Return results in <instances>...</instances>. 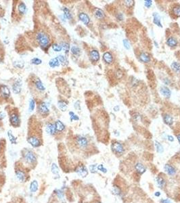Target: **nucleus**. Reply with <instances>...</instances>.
I'll return each instance as SVG.
<instances>
[{
	"instance_id": "nucleus-34",
	"label": "nucleus",
	"mask_w": 180,
	"mask_h": 203,
	"mask_svg": "<svg viewBox=\"0 0 180 203\" xmlns=\"http://www.w3.org/2000/svg\"><path fill=\"white\" fill-rule=\"evenodd\" d=\"M58 58L59 61H60V63L62 66H66V65H68V61L67 60V58H66V56L63 55H60L58 56Z\"/></svg>"
},
{
	"instance_id": "nucleus-44",
	"label": "nucleus",
	"mask_w": 180,
	"mask_h": 203,
	"mask_svg": "<svg viewBox=\"0 0 180 203\" xmlns=\"http://www.w3.org/2000/svg\"><path fill=\"white\" fill-rule=\"evenodd\" d=\"M112 192H113V193L115 195H117V196H119L120 194H121V189L117 186H114L113 189H112Z\"/></svg>"
},
{
	"instance_id": "nucleus-53",
	"label": "nucleus",
	"mask_w": 180,
	"mask_h": 203,
	"mask_svg": "<svg viewBox=\"0 0 180 203\" xmlns=\"http://www.w3.org/2000/svg\"><path fill=\"white\" fill-rule=\"evenodd\" d=\"M117 19L119 20H122L123 19V14H121V13L118 14L117 16Z\"/></svg>"
},
{
	"instance_id": "nucleus-54",
	"label": "nucleus",
	"mask_w": 180,
	"mask_h": 203,
	"mask_svg": "<svg viewBox=\"0 0 180 203\" xmlns=\"http://www.w3.org/2000/svg\"><path fill=\"white\" fill-rule=\"evenodd\" d=\"M117 77L119 78V79L121 78L122 77H123V72H122L121 70H118L117 72Z\"/></svg>"
},
{
	"instance_id": "nucleus-26",
	"label": "nucleus",
	"mask_w": 180,
	"mask_h": 203,
	"mask_svg": "<svg viewBox=\"0 0 180 203\" xmlns=\"http://www.w3.org/2000/svg\"><path fill=\"white\" fill-rule=\"evenodd\" d=\"M70 51H71V54L72 55H74L75 56H79L81 55V49L78 46H72L70 48Z\"/></svg>"
},
{
	"instance_id": "nucleus-5",
	"label": "nucleus",
	"mask_w": 180,
	"mask_h": 203,
	"mask_svg": "<svg viewBox=\"0 0 180 203\" xmlns=\"http://www.w3.org/2000/svg\"><path fill=\"white\" fill-rule=\"evenodd\" d=\"M37 114L42 118H46L49 114V109L44 101H39L37 104Z\"/></svg>"
},
{
	"instance_id": "nucleus-39",
	"label": "nucleus",
	"mask_w": 180,
	"mask_h": 203,
	"mask_svg": "<svg viewBox=\"0 0 180 203\" xmlns=\"http://www.w3.org/2000/svg\"><path fill=\"white\" fill-rule=\"evenodd\" d=\"M51 48H52L54 51H55L56 52H59V51H61L62 50V48L60 44H56V43H54V44H52Z\"/></svg>"
},
{
	"instance_id": "nucleus-59",
	"label": "nucleus",
	"mask_w": 180,
	"mask_h": 203,
	"mask_svg": "<svg viewBox=\"0 0 180 203\" xmlns=\"http://www.w3.org/2000/svg\"><path fill=\"white\" fill-rule=\"evenodd\" d=\"M154 195H155L156 196L158 197V196H161V193H160L159 192H156L155 194H154Z\"/></svg>"
},
{
	"instance_id": "nucleus-9",
	"label": "nucleus",
	"mask_w": 180,
	"mask_h": 203,
	"mask_svg": "<svg viewBox=\"0 0 180 203\" xmlns=\"http://www.w3.org/2000/svg\"><path fill=\"white\" fill-rule=\"evenodd\" d=\"M22 80L20 79H16L12 84V89L14 94H20L22 91Z\"/></svg>"
},
{
	"instance_id": "nucleus-50",
	"label": "nucleus",
	"mask_w": 180,
	"mask_h": 203,
	"mask_svg": "<svg viewBox=\"0 0 180 203\" xmlns=\"http://www.w3.org/2000/svg\"><path fill=\"white\" fill-rule=\"evenodd\" d=\"M123 46L125 48V49H130V44H129V41L127 39H124L123 40Z\"/></svg>"
},
{
	"instance_id": "nucleus-38",
	"label": "nucleus",
	"mask_w": 180,
	"mask_h": 203,
	"mask_svg": "<svg viewBox=\"0 0 180 203\" xmlns=\"http://www.w3.org/2000/svg\"><path fill=\"white\" fill-rule=\"evenodd\" d=\"M51 171L54 175H58L59 174V168L58 165L56 163H53L51 165Z\"/></svg>"
},
{
	"instance_id": "nucleus-4",
	"label": "nucleus",
	"mask_w": 180,
	"mask_h": 203,
	"mask_svg": "<svg viewBox=\"0 0 180 203\" xmlns=\"http://www.w3.org/2000/svg\"><path fill=\"white\" fill-rule=\"evenodd\" d=\"M9 120L11 125L14 127H19L20 126L21 121L20 115L18 112L17 109L14 108L9 110Z\"/></svg>"
},
{
	"instance_id": "nucleus-52",
	"label": "nucleus",
	"mask_w": 180,
	"mask_h": 203,
	"mask_svg": "<svg viewBox=\"0 0 180 203\" xmlns=\"http://www.w3.org/2000/svg\"><path fill=\"white\" fill-rule=\"evenodd\" d=\"M75 108L76 110H81V106H80V101L78 100L77 101L75 102Z\"/></svg>"
},
{
	"instance_id": "nucleus-61",
	"label": "nucleus",
	"mask_w": 180,
	"mask_h": 203,
	"mask_svg": "<svg viewBox=\"0 0 180 203\" xmlns=\"http://www.w3.org/2000/svg\"><path fill=\"white\" fill-rule=\"evenodd\" d=\"M154 44H155V45H156V48H158V44H156V42L154 41Z\"/></svg>"
},
{
	"instance_id": "nucleus-16",
	"label": "nucleus",
	"mask_w": 180,
	"mask_h": 203,
	"mask_svg": "<svg viewBox=\"0 0 180 203\" xmlns=\"http://www.w3.org/2000/svg\"><path fill=\"white\" fill-rule=\"evenodd\" d=\"M89 57L93 62H97L100 60V54L96 49H93L89 53Z\"/></svg>"
},
{
	"instance_id": "nucleus-27",
	"label": "nucleus",
	"mask_w": 180,
	"mask_h": 203,
	"mask_svg": "<svg viewBox=\"0 0 180 203\" xmlns=\"http://www.w3.org/2000/svg\"><path fill=\"white\" fill-rule=\"evenodd\" d=\"M167 46H169V47L173 48V47H175V46L177 45V41L176 39L174 38V37H171L167 39Z\"/></svg>"
},
{
	"instance_id": "nucleus-14",
	"label": "nucleus",
	"mask_w": 180,
	"mask_h": 203,
	"mask_svg": "<svg viewBox=\"0 0 180 203\" xmlns=\"http://www.w3.org/2000/svg\"><path fill=\"white\" fill-rule=\"evenodd\" d=\"M55 126H56V134L58 133H63L65 130V125H64L62 122L60 120H56L55 121Z\"/></svg>"
},
{
	"instance_id": "nucleus-33",
	"label": "nucleus",
	"mask_w": 180,
	"mask_h": 203,
	"mask_svg": "<svg viewBox=\"0 0 180 203\" xmlns=\"http://www.w3.org/2000/svg\"><path fill=\"white\" fill-rule=\"evenodd\" d=\"M171 69H172L173 71H175V72H177V73H179L180 72V64L177 62H173L171 65Z\"/></svg>"
},
{
	"instance_id": "nucleus-35",
	"label": "nucleus",
	"mask_w": 180,
	"mask_h": 203,
	"mask_svg": "<svg viewBox=\"0 0 180 203\" xmlns=\"http://www.w3.org/2000/svg\"><path fill=\"white\" fill-rule=\"evenodd\" d=\"M60 45L61 46H62V49L65 51V54H68L69 51H70V44H68V42L65 41V42H62Z\"/></svg>"
},
{
	"instance_id": "nucleus-25",
	"label": "nucleus",
	"mask_w": 180,
	"mask_h": 203,
	"mask_svg": "<svg viewBox=\"0 0 180 203\" xmlns=\"http://www.w3.org/2000/svg\"><path fill=\"white\" fill-rule=\"evenodd\" d=\"M38 181L37 180H33L32 181L30 184V187H29V190H30V192L32 193H35L38 190Z\"/></svg>"
},
{
	"instance_id": "nucleus-32",
	"label": "nucleus",
	"mask_w": 180,
	"mask_h": 203,
	"mask_svg": "<svg viewBox=\"0 0 180 203\" xmlns=\"http://www.w3.org/2000/svg\"><path fill=\"white\" fill-rule=\"evenodd\" d=\"M62 10H63V13H64V16H65V17L66 18V19L69 20L72 19V14H70V12L68 8H63Z\"/></svg>"
},
{
	"instance_id": "nucleus-55",
	"label": "nucleus",
	"mask_w": 180,
	"mask_h": 203,
	"mask_svg": "<svg viewBox=\"0 0 180 203\" xmlns=\"http://www.w3.org/2000/svg\"><path fill=\"white\" fill-rule=\"evenodd\" d=\"M161 203H172V202H171V201L170 200H169V199H163V200H161Z\"/></svg>"
},
{
	"instance_id": "nucleus-28",
	"label": "nucleus",
	"mask_w": 180,
	"mask_h": 203,
	"mask_svg": "<svg viewBox=\"0 0 180 203\" xmlns=\"http://www.w3.org/2000/svg\"><path fill=\"white\" fill-rule=\"evenodd\" d=\"M163 120H164L165 123L167 124V125H171L173 123V118L168 114L164 115Z\"/></svg>"
},
{
	"instance_id": "nucleus-19",
	"label": "nucleus",
	"mask_w": 180,
	"mask_h": 203,
	"mask_svg": "<svg viewBox=\"0 0 180 203\" xmlns=\"http://www.w3.org/2000/svg\"><path fill=\"white\" fill-rule=\"evenodd\" d=\"M160 92H161V93L163 96L165 98H169V97L171 96V91L166 86H162L160 88Z\"/></svg>"
},
{
	"instance_id": "nucleus-18",
	"label": "nucleus",
	"mask_w": 180,
	"mask_h": 203,
	"mask_svg": "<svg viewBox=\"0 0 180 203\" xmlns=\"http://www.w3.org/2000/svg\"><path fill=\"white\" fill-rule=\"evenodd\" d=\"M79 18L85 25H88L90 22V18H89V16L84 12H81L79 14Z\"/></svg>"
},
{
	"instance_id": "nucleus-62",
	"label": "nucleus",
	"mask_w": 180,
	"mask_h": 203,
	"mask_svg": "<svg viewBox=\"0 0 180 203\" xmlns=\"http://www.w3.org/2000/svg\"><path fill=\"white\" fill-rule=\"evenodd\" d=\"M98 203H100V202H98Z\"/></svg>"
},
{
	"instance_id": "nucleus-37",
	"label": "nucleus",
	"mask_w": 180,
	"mask_h": 203,
	"mask_svg": "<svg viewBox=\"0 0 180 203\" xmlns=\"http://www.w3.org/2000/svg\"><path fill=\"white\" fill-rule=\"evenodd\" d=\"M156 184H157L158 186H159V188H163L165 186V179L162 177H157V178H156Z\"/></svg>"
},
{
	"instance_id": "nucleus-43",
	"label": "nucleus",
	"mask_w": 180,
	"mask_h": 203,
	"mask_svg": "<svg viewBox=\"0 0 180 203\" xmlns=\"http://www.w3.org/2000/svg\"><path fill=\"white\" fill-rule=\"evenodd\" d=\"M35 107V102L34 99H30V102H29V110L30 112L33 111Z\"/></svg>"
},
{
	"instance_id": "nucleus-57",
	"label": "nucleus",
	"mask_w": 180,
	"mask_h": 203,
	"mask_svg": "<svg viewBox=\"0 0 180 203\" xmlns=\"http://www.w3.org/2000/svg\"><path fill=\"white\" fill-rule=\"evenodd\" d=\"M4 118H5V114H4V112H1L0 113V120L3 119Z\"/></svg>"
},
{
	"instance_id": "nucleus-6",
	"label": "nucleus",
	"mask_w": 180,
	"mask_h": 203,
	"mask_svg": "<svg viewBox=\"0 0 180 203\" xmlns=\"http://www.w3.org/2000/svg\"><path fill=\"white\" fill-rule=\"evenodd\" d=\"M27 142L33 148H38L41 146V137L39 135H29L27 137Z\"/></svg>"
},
{
	"instance_id": "nucleus-60",
	"label": "nucleus",
	"mask_w": 180,
	"mask_h": 203,
	"mask_svg": "<svg viewBox=\"0 0 180 203\" xmlns=\"http://www.w3.org/2000/svg\"><path fill=\"white\" fill-rule=\"evenodd\" d=\"M177 140L179 141V144H180V134L177 136Z\"/></svg>"
},
{
	"instance_id": "nucleus-17",
	"label": "nucleus",
	"mask_w": 180,
	"mask_h": 203,
	"mask_svg": "<svg viewBox=\"0 0 180 203\" xmlns=\"http://www.w3.org/2000/svg\"><path fill=\"white\" fill-rule=\"evenodd\" d=\"M58 107L62 112H65L68 108V103L65 100H58Z\"/></svg>"
},
{
	"instance_id": "nucleus-21",
	"label": "nucleus",
	"mask_w": 180,
	"mask_h": 203,
	"mask_svg": "<svg viewBox=\"0 0 180 203\" xmlns=\"http://www.w3.org/2000/svg\"><path fill=\"white\" fill-rule=\"evenodd\" d=\"M103 59L107 64H111L113 62V56L110 52H105L103 55Z\"/></svg>"
},
{
	"instance_id": "nucleus-15",
	"label": "nucleus",
	"mask_w": 180,
	"mask_h": 203,
	"mask_svg": "<svg viewBox=\"0 0 180 203\" xmlns=\"http://www.w3.org/2000/svg\"><path fill=\"white\" fill-rule=\"evenodd\" d=\"M16 173V177L20 181H22V182H24L26 179H27V175H26V173L24 171L21 170V169H16L15 171Z\"/></svg>"
},
{
	"instance_id": "nucleus-11",
	"label": "nucleus",
	"mask_w": 180,
	"mask_h": 203,
	"mask_svg": "<svg viewBox=\"0 0 180 203\" xmlns=\"http://www.w3.org/2000/svg\"><path fill=\"white\" fill-rule=\"evenodd\" d=\"M46 133L48 135H56V126H55V122H48L46 124V127H45Z\"/></svg>"
},
{
	"instance_id": "nucleus-49",
	"label": "nucleus",
	"mask_w": 180,
	"mask_h": 203,
	"mask_svg": "<svg viewBox=\"0 0 180 203\" xmlns=\"http://www.w3.org/2000/svg\"><path fill=\"white\" fill-rule=\"evenodd\" d=\"M124 4H125V5L127 7L130 8V7H131L134 4V1H133V0H127V1H125L124 2Z\"/></svg>"
},
{
	"instance_id": "nucleus-31",
	"label": "nucleus",
	"mask_w": 180,
	"mask_h": 203,
	"mask_svg": "<svg viewBox=\"0 0 180 203\" xmlns=\"http://www.w3.org/2000/svg\"><path fill=\"white\" fill-rule=\"evenodd\" d=\"M140 59L142 62L144 63H148L150 61V56L146 53L141 54L140 56Z\"/></svg>"
},
{
	"instance_id": "nucleus-12",
	"label": "nucleus",
	"mask_w": 180,
	"mask_h": 203,
	"mask_svg": "<svg viewBox=\"0 0 180 203\" xmlns=\"http://www.w3.org/2000/svg\"><path fill=\"white\" fill-rule=\"evenodd\" d=\"M111 148H112V150L114 152L117 153V154H122L124 152V148H123V146L119 142H115L112 144V146H111Z\"/></svg>"
},
{
	"instance_id": "nucleus-30",
	"label": "nucleus",
	"mask_w": 180,
	"mask_h": 203,
	"mask_svg": "<svg viewBox=\"0 0 180 203\" xmlns=\"http://www.w3.org/2000/svg\"><path fill=\"white\" fill-rule=\"evenodd\" d=\"M8 136L9 142L12 144H17V138L12 134V132L10 130L8 131Z\"/></svg>"
},
{
	"instance_id": "nucleus-48",
	"label": "nucleus",
	"mask_w": 180,
	"mask_h": 203,
	"mask_svg": "<svg viewBox=\"0 0 180 203\" xmlns=\"http://www.w3.org/2000/svg\"><path fill=\"white\" fill-rule=\"evenodd\" d=\"M97 169H98V171H101V172H102V173H106V172H107V169H106V168L104 167V165H98V167H97Z\"/></svg>"
},
{
	"instance_id": "nucleus-23",
	"label": "nucleus",
	"mask_w": 180,
	"mask_h": 203,
	"mask_svg": "<svg viewBox=\"0 0 180 203\" xmlns=\"http://www.w3.org/2000/svg\"><path fill=\"white\" fill-rule=\"evenodd\" d=\"M60 65V61H59L58 57H55L51 58L50 60L49 61V66L51 68H55V67H58Z\"/></svg>"
},
{
	"instance_id": "nucleus-46",
	"label": "nucleus",
	"mask_w": 180,
	"mask_h": 203,
	"mask_svg": "<svg viewBox=\"0 0 180 203\" xmlns=\"http://www.w3.org/2000/svg\"><path fill=\"white\" fill-rule=\"evenodd\" d=\"M97 167L98 165L96 164H94V165H91L89 166V171H91L92 173H95L97 172Z\"/></svg>"
},
{
	"instance_id": "nucleus-22",
	"label": "nucleus",
	"mask_w": 180,
	"mask_h": 203,
	"mask_svg": "<svg viewBox=\"0 0 180 203\" xmlns=\"http://www.w3.org/2000/svg\"><path fill=\"white\" fill-rule=\"evenodd\" d=\"M164 168H165V171H166L169 175H175V173H176V170H175V169L171 165H169V164L165 165Z\"/></svg>"
},
{
	"instance_id": "nucleus-42",
	"label": "nucleus",
	"mask_w": 180,
	"mask_h": 203,
	"mask_svg": "<svg viewBox=\"0 0 180 203\" xmlns=\"http://www.w3.org/2000/svg\"><path fill=\"white\" fill-rule=\"evenodd\" d=\"M30 63L34 65H39L42 63V60L39 58H33L30 60Z\"/></svg>"
},
{
	"instance_id": "nucleus-45",
	"label": "nucleus",
	"mask_w": 180,
	"mask_h": 203,
	"mask_svg": "<svg viewBox=\"0 0 180 203\" xmlns=\"http://www.w3.org/2000/svg\"><path fill=\"white\" fill-rule=\"evenodd\" d=\"M55 193L56 194V196L58 197V198L60 199H62L64 198V192L60 190H56Z\"/></svg>"
},
{
	"instance_id": "nucleus-51",
	"label": "nucleus",
	"mask_w": 180,
	"mask_h": 203,
	"mask_svg": "<svg viewBox=\"0 0 180 203\" xmlns=\"http://www.w3.org/2000/svg\"><path fill=\"white\" fill-rule=\"evenodd\" d=\"M152 4V1H151V0L145 1V2H144V6H146V8H149L150 7H151Z\"/></svg>"
},
{
	"instance_id": "nucleus-3",
	"label": "nucleus",
	"mask_w": 180,
	"mask_h": 203,
	"mask_svg": "<svg viewBox=\"0 0 180 203\" xmlns=\"http://www.w3.org/2000/svg\"><path fill=\"white\" fill-rule=\"evenodd\" d=\"M23 159L26 163L30 165H34L37 163V156L33 150L25 148L23 151Z\"/></svg>"
},
{
	"instance_id": "nucleus-10",
	"label": "nucleus",
	"mask_w": 180,
	"mask_h": 203,
	"mask_svg": "<svg viewBox=\"0 0 180 203\" xmlns=\"http://www.w3.org/2000/svg\"><path fill=\"white\" fill-rule=\"evenodd\" d=\"M76 143H77V146L82 149L87 148L88 144H89L87 139L83 135H78L76 137Z\"/></svg>"
},
{
	"instance_id": "nucleus-36",
	"label": "nucleus",
	"mask_w": 180,
	"mask_h": 203,
	"mask_svg": "<svg viewBox=\"0 0 180 203\" xmlns=\"http://www.w3.org/2000/svg\"><path fill=\"white\" fill-rule=\"evenodd\" d=\"M13 66L14 67H15V68H16L22 69V68H23L25 67V62H24L23 61L16 60L13 62Z\"/></svg>"
},
{
	"instance_id": "nucleus-58",
	"label": "nucleus",
	"mask_w": 180,
	"mask_h": 203,
	"mask_svg": "<svg viewBox=\"0 0 180 203\" xmlns=\"http://www.w3.org/2000/svg\"><path fill=\"white\" fill-rule=\"evenodd\" d=\"M113 109L114 111L117 112V111H119V106H115L114 107Z\"/></svg>"
},
{
	"instance_id": "nucleus-29",
	"label": "nucleus",
	"mask_w": 180,
	"mask_h": 203,
	"mask_svg": "<svg viewBox=\"0 0 180 203\" xmlns=\"http://www.w3.org/2000/svg\"><path fill=\"white\" fill-rule=\"evenodd\" d=\"M135 170L140 173H144L146 171V167H144V165H143L140 163H137L136 165H135Z\"/></svg>"
},
{
	"instance_id": "nucleus-7",
	"label": "nucleus",
	"mask_w": 180,
	"mask_h": 203,
	"mask_svg": "<svg viewBox=\"0 0 180 203\" xmlns=\"http://www.w3.org/2000/svg\"><path fill=\"white\" fill-rule=\"evenodd\" d=\"M27 6L25 5V4L23 2H20L18 4H17V6L16 7V10L15 12H13L12 16H14V14L16 15V18H22L23 16L25 15L26 12H27Z\"/></svg>"
},
{
	"instance_id": "nucleus-40",
	"label": "nucleus",
	"mask_w": 180,
	"mask_h": 203,
	"mask_svg": "<svg viewBox=\"0 0 180 203\" xmlns=\"http://www.w3.org/2000/svg\"><path fill=\"white\" fill-rule=\"evenodd\" d=\"M154 142H155V146H156V150H157V152H158V153H163V151H164V148H163V146H162V144H161L160 142H158V141H155Z\"/></svg>"
},
{
	"instance_id": "nucleus-56",
	"label": "nucleus",
	"mask_w": 180,
	"mask_h": 203,
	"mask_svg": "<svg viewBox=\"0 0 180 203\" xmlns=\"http://www.w3.org/2000/svg\"><path fill=\"white\" fill-rule=\"evenodd\" d=\"M167 139H168V140L169 142H173L174 141V138H173V137L172 135H168L167 136Z\"/></svg>"
},
{
	"instance_id": "nucleus-1",
	"label": "nucleus",
	"mask_w": 180,
	"mask_h": 203,
	"mask_svg": "<svg viewBox=\"0 0 180 203\" xmlns=\"http://www.w3.org/2000/svg\"><path fill=\"white\" fill-rule=\"evenodd\" d=\"M28 88L30 89L34 98L40 101L39 99L43 98L46 93V88L39 78L35 74H30L28 79Z\"/></svg>"
},
{
	"instance_id": "nucleus-47",
	"label": "nucleus",
	"mask_w": 180,
	"mask_h": 203,
	"mask_svg": "<svg viewBox=\"0 0 180 203\" xmlns=\"http://www.w3.org/2000/svg\"><path fill=\"white\" fill-rule=\"evenodd\" d=\"M173 13L175 15L180 16V6H177L173 8Z\"/></svg>"
},
{
	"instance_id": "nucleus-2",
	"label": "nucleus",
	"mask_w": 180,
	"mask_h": 203,
	"mask_svg": "<svg viewBox=\"0 0 180 203\" xmlns=\"http://www.w3.org/2000/svg\"><path fill=\"white\" fill-rule=\"evenodd\" d=\"M35 39L38 45L42 49H47L51 46V39L49 38V36L44 31H39L37 33Z\"/></svg>"
},
{
	"instance_id": "nucleus-13",
	"label": "nucleus",
	"mask_w": 180,
	"mask_h": 203,
	"mask_svg": "<svg viewBox=\"0 0 180 203\" xmlns=\"http://www.w3.org/2000/svg\"><path fill=\"white\" fill-rule=\"evenodd\" d=\"M76 173L82 177H85L88 175V170L84 165H80L76 169Z\"/></svg>"
},
{
	"instance_id": "nucleus-24",
	"label": "nucleus",
	"mask_w": 180,
	"mask_h": 203,
	"mask_svg": "<svg viewBox=\"0 0 180 203\" xmlns=\"http://www.w3.org/2000/svg\"><path fill=\"white\" fill-rule=\"evenodd\" d=\"M93 14H94V16L98 19H102L104 18L105 15H104V12L102 10L100 9V8H96L95 9L94 12H93Z\"/></svg>"
},
{
	"instance_id": "nucleus-20",
	"label": "nucleus",
	"mask_w": 180,
	"mask_h": 203,
	"mask_svg": "<svg viewBox=\"0 0 180 203\" xmlns=\"http://www.w3.org/2000/svg\"><path fill=\"white\" fill-rule=\"evenodd\" d=\"M152 16H153V23L154 25H156V26L159 27H163L162 26V24H161V16L158 13L156 12H154L152 14Z\"/></svg>"
},
{
	"instance_id": "nucleus-41",
	"label": "nucleus",
	"mask_w": 180,
	"mask_h": 203,
	"mask_svg": "<svg viewBox=\"0 0 180 203\" xmlns=\"http://www.w3.org/2000/svg\"><path fill=\"white\" fill-rule=\"evenodd\" d=\"M68 114H69V116H70V120L71 122L73 121H79V116H78L77 114H75V112H73L72 111H69Z\"/></svg>"
},
{
	"instance_id": "nucleus-8",
	"label": "nucleus",
	"mask_w": 180,
	"mask_h": 203,
	"mask_svg": "<svg viewBox=\"0 0 180 203\" xmlns=\"http://www.w3.org/2000/svg\"><path fill=\"white\" fill-rule=\"evenodd\" d=\"M10 95L11 91L9 87L4 84H0V101L8 100Z\"/></svg>"
}]
</instances>
